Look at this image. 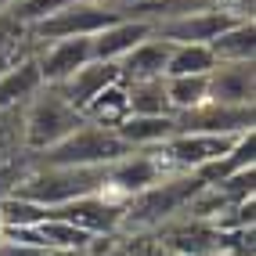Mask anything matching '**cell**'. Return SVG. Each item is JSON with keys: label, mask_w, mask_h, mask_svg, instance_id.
I'll return each instance as SVG.
<instances>
[{"label": "cell", "mask_w": 256, "mask_h": 256, "mask_svg": "<svg viewBox=\"0 0 256 256\" xmlns=\"http://www.w3.org/2000/svg\"><path fill=\"white\" fill-rule=\"evenodd\" d=\"M105 170L108 166H36L26 170V177L11 188V195L32 202V206L54 210L65 202L105 192Z\"/></svg>", "instance_id": "6da1fadb"}, {"label": "cell", "mask_w": 256, "mask_h": 256, "mask_svg": "<svg viewBox=\"0 0 256 256\" xmlns=\"http://www.w3.org/2000/svg\"><path fill=\"white\" fill-rule=\"evenodd\" d=\"M87 119H83L58 87H40V94L22 108V148L40 156V152L62 144L69 134H76Z\"/></svg>", "instance_id": "7a4b0ae2"}, {"label": "cell", "mask_w": 256, "mask_h": 256, "mask_svg": "<svg viewBox=\"0 0 256 256\" xmlns=\"http://www.w3.org/2000/svg\"><path fill=\"white\" fill-rule=\"evenodd\" d=\"M202 188H206V184H202L195 174L152 184V188H144V192H138L134 198H126L123 224H119V228H134V231L156 228V224H162V220H170L174 213H180L184 206H192V198L202 192Z\"/></svg>", "instance_id": "3957f363"}, {"label": "cell", "mask_w": 256, "mask_h": 256, "mask_svg": "<svg viewBox=\"0 0 256 256\" xmlns=\"http://www.w3.org/2000/svg\"><path fill=\"white\" fill-rule=\"evenodd\" d=\"M130 148L119 141V134L108 126L83 123L76 134H69L62 144L40 152V166H112L119 159H126Z\"/></svg>", "instance_id": "277c9868"}, {"label": "cell", "mask_w": 256, "mask_h": 256, "mask_svg": "<svg viewBox=\"0 0 256 256\" xmlns=\"http://www.w3.org/2000/svg\"><path fill=\"white\" fill-rule=\"evenodd\" d=\"M119 22V14L108 8V4H94V0H76V4L62 8L58 14H50V18H44L40 26L29 29V40H90L98 36V32H105L108 26Z\"/></svg>", "instance_id": "5b68a950"}, {"label": "cell", "mask_w": 256, "mask_h": 256, "mask_svg": "<svg viewBox=\"0 0 256 256\" xmlns=\"http://www.w3.org/2000/svg\"><path fill=\"white\" fill-rule=\"evenodd\" d=\"M123 206L126 202H116L105 192H98V195H87V198H76V202H65V206L47 210V216L65 220V224H72V228L98 238V234H112L119 224H123Z\"/></svg>", "instance_id": "8992f818"}, {"label": "cell", "mask_w": 256, "mask_h": 256, "mask_svg": "<svg viewBox=\"0 0 256 256\" xmlns=\"http://www.w3.org/2000/svg\"><path fill=\"white\" fill-rule=\"evenodd\" d=\"M242 138H246V134H242ZM242 138H231V134H174V138L162 141V152H166V159L174 166L198 174L202 166L224 159Z\"/></svg>", "instance_id": "52a82bcc"}, {"label": "cell", "mask_w": 256, "mask_h": 256, "mask_svg": "<svg viewBox=\"0 0 256 256\" xmlns=\"http://www.w3.org/2000/svg\"><path fill=\"white\" fill-rule=\"evenodd\" d=\"M234 22H249V18H234V14L220 11V8H206V11H192V14H180V18H170L162 26L152 29V36H159L166 44H213L224 29H231Z\"/></svg>", "instance_id": "ba28073f"}, {"label": "cell", "mask_w": 256, "mask_h": 256, "mask_svg": "<svg viewBox=\"0 0 256 256\" xmlns=\"http://www.w3.org/2000/svg\"><path fill=\"white\" fill-rule=\"evenodd\" d=\"M252 130V108H234V105H198L192 112L174 116V134H231L242 138Z\"/></svg>", "instance_id": "9c48e42d"}, {"label": "cell", "mask_w": 256, "mask_h": 256, "mask_svg": "<svg viewBox=\"0 0 256 256\" xmlns=\"http://www.w3.org/2000/svg\"><path fill=\"white\" fill-rule=\"evenodd\" d=\"M159 180H162V162L148 152H130L126 159H119L105 170V192L116 202H126Z\"/></svg>", "instance_id": "30bf717a"}, {"label": "cell", "mask_w": 256, "mask_h": 256, "mask_svg": "<svg viewBox=\"0 0 256 256\" xmlns=\"http://www.w3.org/2000/svg\"><path fill=\"white\" fill-rule=\"evenodd\" d=\"M87 62H94V50H90V40H54L47 44L44 54H36V65H40V76L47 87H62L65 80H72Z\"/></svg>", "instance_id": "8fae6325"}, {"label": "cell", "mask_w": 256, "mask_h": 256, "mask_svg": "<svg viewBox=\"0 0 256 256\" xmlns=\"http://www.w3.org/2000/svg\"><path fill=\"white\" fill-rule=\"evenodd\" d=\"M252 94H256V72H252V62L216 65V69L210 72V101H213V105L252 108Z\"/></svg>", "instance_id": "7c38bea8"}, {"label": "cell", "mask_w": 256, "mask_h": 256, "mask_svg": "<svg viewBox=\"0 0 256 256\" xmlns=\"http://www.w3.org/2000/svg\"><path fill=\"white\" fill-rule=\"evenodd\" d=\"M40 87H44V76H40L36 58H32V54L14 58L11 65L0 69V112L26 108L29 101L40 94Z\"/></svg>", "instance_id": "4fadbf2b"}, {"label": "cell", "mask_w": 256, "mask_h": 256, "mask_svg": "<svg viewBox=\"0 0 256 256\" xmlns=\"http://www.w3.org/2000/svg\"><path fill=\"white\" fill-rule=\"evenodd\" d=\"M116 80H119V65H116V62H87L72 80H65L58 90H62L65 101H69V105L83 116V108H87L105 87H112Z\"/></svg>", "instance_id": "5bb4252c"}, {"label": "cell", "mask_w": 256, "mask_h": 256, "mask_svg": "<svg viewBox=\"0 0 256 256\" xmlns=\"http://www.w3.org/2000/svg\"><path fill=\"white\" fill-rule=\"evenodd\" d=\"M170 50H174V44H166V40H159V36H148L144 44H138L123 62H119V80H123V83L162 80V76H166Z\"/></svg>", "instance_id": "9a60e30c"}, {"label": "cell", "mask_w": 256, "mask_h": 256, "mask_svg": "<svg viewBox=\"0 0 256 256\" xmlns=\"http://www.w3.org/2000/svg\"><path fill=\"white\" fill-rule=\"evenodd\" d=\"M152 36V26L144 22H130V18H119L116 26H108L105 32L90 36V50H94V62H123L126 54L138 44H144Z\"/></svg>", "instance_id": "2e32d148"}, {"label": "cell", "mask_w": 256, "mask_h": 256, "mask_svg": "<svg viewBox=\"0 0 256 256\" xmlns=\"http://www.w3.org/2000/svg\"><path fill=\"white\" fill-rule=\"evenodd\" d=\"M116 134L130 152H141V148L162 144L166 138H174V116H126L116 126Z\"/></svg>", "instance_id": "e0dca14e"}, {"label": "cell", "mask_w": 256, "mask_h": 256, "mask_svg": "<svg viewBox=\"0 0 256 256\" xmlns=\"http://www.w3.org/2000/svg\"><path fill=\"white\" fill-rule=\"evenodd\" d=\"M126 116H130V101H126V83L123 80H116L112 87H105L87 108H83V119H87V123L108 126V130H116Z\"/></svg>", "instance_id": "ac0fdd59"}, {"label": "cell", "mask_w": 256, "mask_h": 256, "mask_svg": "<svg viewBox=\"0 0 256 256\" xmlns=\"http://www.w3.org/2000/svg\"><path fill=\"white\" fill-rule=\"evenodd\" d=\"M216 65H231V62H252V50H256V29L252 18L249 22H234L231 29H224L220 36L210 44Z\"/></svg>", "instance_id": "d6986e66"}, {"label": "cell", "mask_w": 256, "mask_h": 256, "mask_svg": "<svg viewBox=\"0 0 256 256\" xmlns=\"http://www.w3.org/2000/svg\"><path fill=\"white\" fill-rule=\"evenodd\" d=\"M252 148H256V138H252V130H249V134L228 152L224 159H216V162H210V166H202L195 177L210 188V184H220V180H228V177H234V174H246V170H252Z\"/></svg>", "instance_id": "ffe728a7"}, {"label": "cell", "mask_w": 256, "mask_h": 256, "mask_svg": "<svg viewBox=\"0 0 256 256\" xmlns=\"http://www.w3.org/2000/svg\"><path fill=\"white\" fill-rule=\"evenodd\" d=\"M162 87H166V101L174 116L192 112L210 101V76H166Z\"/></svg>", "instance_id": "44dd1931"}, {"label": "cell", "mask_w": 256, "mask_h": 256, "mask_svg": "<svg viewBox=\"0 0 256 256\" xmlns=\"http://www.w3.org/2000/svg\"><path fill=\"white\" fill-rule=\"evenodd\" d=\"M213 69H216V58L206 44H177L166 62V76H210Z\"/></svg>", "instance_id": "7402d4cb"}, {"label": "cell", "mask_w": 256, "mask_h": 256, "mask_svg": "<svg viewBox=\"0 0 256 256\" xmlns=\"http://www.w3.org/2000/svg\"><path fill=\"white\" fill-rule=\"evenodd\" d=\"M126 101H130V116H174L166 101L162 80H141V83H126Z\"/></svg>", "instance_id": "603a6c76"}, {"label": "cell", "mask_w": 256, "mask_h": 256, "mask_svg": "<svg viewBox=\"0 0 256 256\" xmlns=\"http://www.w3.org/2000/svg\"><path fill=\"white\" fill-rule=\"evenodd\" d=\"M26 40H29V29L11 11H0V58L11 62V54H18V47Z\"/></svg>", "instance_id": "cb8c5ba5"}, {"label": "cell", "mask_w": 256, "mask_h": 256, "mask_svg": "<svg viewBox=\"0 0 256 256\" xmlns=\"http://www.w3.org/2000/svg\"><path fill=\"white\" fill-rule=\"evenodd\" d=\"M11 4H14V0H0V11H8Z\"/></svg>", "instance_id": "d4e9b609"}, {"label": "cell", "mask_w": 256, "mask_h": 256, "mask_svg": "<svg viewBox=\"0 0 256 256\" xmlns=\"http://www.w3.org/2000/svg\"><path fill=\"white\" fill-rule=\"evenodd\" d=\"M4 65H11V62H4V58H0V69H4Z\"/></svg>", "instance_id": "484cf974"}, {"label": "cell", "mask_w": 256, "mask_h": 256, "mask_svg": "<svg viewBox=\"0 0 256 256\" xmlns=\"http://www.w3.org/2000/svg\"><path fill=\"white\" fill-rule=\"evenodd\" d=\"M94 4H105V0H94Z\"/></svg>", "instance_id": "4316f807"}, {"label": "cell", "mask_w": 256, "mask_h": 256, "mask_svg": "<svg viewBox=\"0 0 256 256\" xmlns=\"http://www.w3.org/2000/svg\"><path fill=\"white\" fill-rule=\"evenodd\" d=\"M105 4H108V0H105Z\"/></svg>", "instance_id": "83f0119b"}]
</instances>
